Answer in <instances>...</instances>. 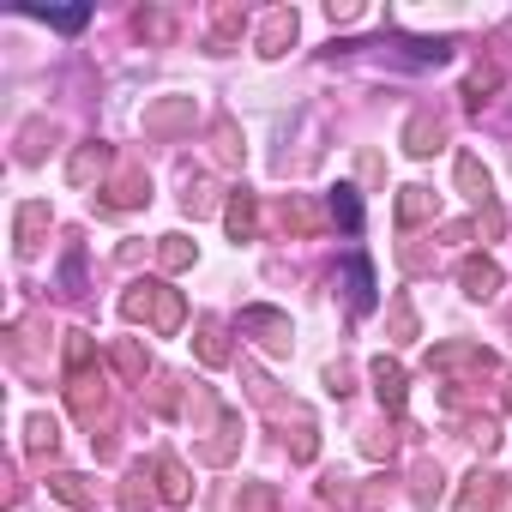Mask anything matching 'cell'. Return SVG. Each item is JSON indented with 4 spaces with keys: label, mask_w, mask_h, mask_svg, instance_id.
Segmentation results:
<instances>
[{
    "label": "cell",
    "mask_w": 512,
    "mask_h": 512,
    "mask_svg": "<svg viewBox=\"0 0 512 512\" xmlns=\"http://www.w3.org/2000/svg\"><path fill=\"white\" fill-rule=\"evenodd\" d=\"M67 404L79 422H97V410H103V374H97L91 332H67Z\"/></svg>",
    "instance_id": "6da1fadb"
},
{
    "label": "cell",
    "mask_w": 512,
    "mask_h": 512,
    "mask_svg": "<svg viewBox=\"0 0 512 512\" xmlns=\"http://www.w3.org/2000/svg\"><path fill=\"white\" fill-rule=\"evenodd\" d=\"M121 314H127V320H151L163 338H169V332H181V320H187V308H181V290H169V284H157V278L133 284V290L121 296Z\"/></svg>",
    "instance_id": "7a4b0ae2"
},
{
    "label": "cell",
    "mask_w": 512,
    "mask_h": 512,
    "mask_svg": "<svg viewBox=\"0 0 512 512\" xmlns=\"http://www.w3.org/2000/svg\"><path fill=\"white\" fill-rule=\"evenodd\" d=\"M458 512H512V482L494 476V470H476L458 488Z\"/></svg>",
    "instance_id": "3957f363"
},
{
    "label": "cell",
    "mask_w": 512,
    "mask_h": 512,
    "mask_svg": "<svg viewBox=\"0 0 512 512\" xmlns=\"http://www.w3.org/2000/svg\"><path fill=\"white\" fill-rule=\"evenodd\" d=\"M241 332H260L266 356H290V314L278 308H241Z\"/></svg>",
    "instance_id": "277c9868"
},
{
    "label": "cell",
    "mask_w": 512,
    "mask_h": 512,
    "mask_svg": "<svg viewBox=\"0 0 512 512\" xmlns=\"http://www.w3.org/2000/svg\"><path fill=\"white\" fill-rule=\"evenodd\" d=\"M368 374H374V392H380V404H386L392 416H404V404H410V386H404V368H398V356H374V362H368Z\"/></svg>",
    "instance_id": "5b68a950"
},
{
    "label": "cell",
    "mask_w": 512,
    "mask_h": 512,
    "mask_svg": "<svg viewBox=\"0 0 512 512\" xmlns=\"http://www.w3.org/2000/svg\"><path fill=\"white\" fill-rule=\"evenodd\" d=\"M446 145V121L440 115H410V127H404V151L410 157H434Z\"/></svg>",
    "instance_id": "8992f818"
},
{
    "label": "cell",
    "mask_w": 512,
    "mask_h": 512,
    "mask_svg": "<svg viewBox=\"0 0 512 512\" xmlns=\"http://www.w3.org/2000/svg\"><path fill=\"white\" fill-rule=\"evenodd\" d=\"M458 284H464V296L488 302V296L500 290V266H494V260H482V253H470V260L458 266Z\"/></svg>",
    "instance_id": "52a82bcc"
},
{
    "label": "cell",
    "mask_w": 512,
    "mask_h": 512,
    "mask_svg": "<svg viewBox=\"0 0 512 512\" xmlns=\"http://www.w3.org/2000/svg\"><path fill=\"white\" fill-rule=\"evenodd\" d=\"M151 476H157V494H163L169 506H181V500L193 494V482H187V470H181V458H175V452H163V458L151 464Z\"/></svg>",
    "instance_id": "ba28073f"
},
{
    "label": "cell",
    "mask_w": 512,
    "mask_h": 512,
    "mask_svg": "<svg viewBox=\"0 0 512 512\" xmlns=\"http://www.w3.org/2000/svg\"><path fill=\"white\" fill-rule=\"evenodd\" d=\"M326 217H332L338 229H350V235L362 229V199H356V187H350V181H338V187L326 193Z\"/></svg>",
    "instance_id": "9c48e42d"
},
{
    "label": "cell",
    "mask_w": 512,
    "mask_h": 512,
    "mask_svg": "<svg viewBox=\"0 0 512 512\" xmlns=\"http://www.w3.org/2000/svg\"><path fill=\"white\" fill-rule=\"evenodd\" d=\"M223 223H229V235H235V241H253V229H260V205H253V193H229Z\"/></svg>",
    "instance_id": "30bf717a"
},
{
    "label": "cell",
    "mask_w": 512,
    "mask_h": 512,
    "mask_svg": "<svg viewBox=\"0 0 512 512\" xmlns=\"http://www.w3.org/2000/svg\"><path fill=\"white\" fill-rule=\"evenodd\" d=\"M103 169H109V151H103V145H79L73 163H67V181H73V187H91Z\"/></svg>",
    "instance_id": "8fae6325"
},
{
    "label": "cell",
    "mask_w": 512,
    "mask_h": 512,
    "mask_svg": "<svg viewBox=\"0 0 512 512\" xmlns=\"http://www.w3.org/2000/svg\"><path fill=\"white\" fill-rule=\"evenodd\" d=\"M151 199V181L145 175H121L109 193H103V211H133V205H145Z\"/></svg>",
    "instance_id": "7c38bea8"
},
{
    "label": "cell",
    "mask_w": 512,
    "mask_h": 512,
    "mask_svg": "<svg viewBox=\"0 0 512 512\" xmlns=\"http://www.w3.org/2000/svg\"><path fill=\"white\" fill-rule=\"evenodd\" d=\"M43 229H49V199H25L19 205V253H37Z\"/></svg>",
    "instance_id": "4fadbf2b"
},
{
    "label": "cell",
    "mask_w": 512,
    "mask_h": 512,
    "mask_svg": "<svg viewBox=\"0 0 512 512\" xmlns=\"http://www.w3.org/2000/svg\"><path fill=\"white\" fill-rule=\"evenodd\" d=\"M290 43H296V13H272L260 31V55H284Z\"/></svg>",
    "instance_id": "5bb4252c"
},
{
    "label": "cell",
    "mask_w": 512,
    "mask_h": 512,
    "mask_svg": "<svg viewBox=\"0 0 512 512\" xmlns=\"http://www.w3.org/2000/svg\"><path fill=\"white\" fill-rule=\"evenodd\" d=\"M193 350H199V362H205V368H223V362H229L223 326H217V320H199V338H193Z\"/></svg>",
    "instance_id": "9a60e30c"
},
{
    "label": "cell",
    "mask_w": 512,
    "mask_h": 512,
    "mask_svg": "<svg viewBox=\"0 0 512 512\" xmlns=\"http://www.w3.org/2000/svg\"><path fill=\"white\" fill-rule=\"evenodd\" d=\"M49 494L55 500H67V506H97V488H85V476H73V470H61V476H49Z\"/></svg>",
    "instance_id": "2e32d148"
},
{
    "label": "cell",
    "mask_w": 512,
    "mask_h": 512,
    "mask_svg": "<svg viewBox=\"0 0 512 512\" xmlns=\"http://www.w3.org/2000/svg\"><path fill=\"white\" fill-rule=\"evenodd\" d=\"M458 187H464V193H470L476 205H494V193H488V169H482V163H476L470 151L458 157Z\"/></svg>",
    "instance_id": "e0dca14e"
},
{
    "label": "cell",
    "mask_w": 512,
    "mask_h": 512,
    "mask_svg": "<svg viewBox=\"0 0 512 512\" xmlns=\"http://www.w3.org/2000/svg\"><path fill=\"white\" fill-rule=\"evenodd\" d=\"M434 211H440V205H434L428 187H404V193H398V223H404V229L422 223V217H434Z\"/></svg>",
    "instance_id": "ac0fdd59"
},
{
    "label": "cell",
    "mask_w": 512,
    "mask_h": 512,
    "mask_svg": "<svg viewBox=\"0 0 512 512\" xmlns=\"http://www.w3.org/2000/svg\"><path fill=\"white\" fill-rule=\"evenodd\" d=\"M284 223H290L296 235H320V223H326V217H320V205H308L302 193H290V205H284Z\"/></svg>",
    "instance_id": "d6986e66"
},
{
    "label": "cell",
    "mask_w": 512,
    "mask_h": 512,
    "mask_svg": "<svg viewBox=\"0 0 512 512\" xmlns=\"http://www.w3.org/2000/svg\"><path fill=\"white\" fill-rule=\"evenodd\" d=\"M157 260H163V272H187L193 266V241L187 235H163L157 241Z\"/></svg>",
    "instance_id": "ffe728a7"
},
{
    "label": "cell",
    "mask_w": 512,
    "mask_h": 512,
    "mask_svg": "<svg viewBox=\"0 0 512 512\" xmlns=\"http://www.w3.org/2000/svg\"><path fill=\"white\" fill-rule=\"evenodd\" d=\"M181 121H193V103L181 97V103H163V109H145V127L151 133H169V127H181Z\"/></svg>",
    "instance_id": "44dd1931"
},
{
    "label": "cell",
    "mask_w": 512,
    "mask_h": 512,
    "mask_svg": "<svg viewBox=\"0 0 512 512\" xmlns=\"http://www.w3.org/2000/svg\"><path fill=\"white\" fill-rule=\"evenodd\" d=\"M350 302H356V314L374 308V272H368V260H350Z\"/></svg>",
    "instance_id": "7402d4cb"
},
{
    "label": "cell",
    "mask_w": 512,
    "mask_h": 512,
    "mask_svg": "<svg viewBox=\"0 0 512 512\" xmlns=\"http://www.w3.org/2000/svg\"><path fill=\"white\" fill-rule=\"evenodd\" d=\"M25 446L43 458V452H55V446H61V428H55L49 416H31V422H25Z\"/></svg>",
    "instance_id": "603a6c76"
},
{
    "label": "cell",
    "mask_w": 512,
    "mask_h": 512,
    "mask_svg": "<svg viewBox=\"0 0 512 512\" xmlns=\"http://www.w3.org/2000/svg\"><path fill=\"white\" fill-rule=\"evenodd\" d=\"M145 506H151V482H145V464H139L121 488V512H145Z\"/></svg>",
    "instance_id": "cb8c5ba5"
},
{
    "label": "cell",
    "mask_w": 512,
    "mask_h": 512,
    "mask_svg": "<svg viewBox=\"0 0 512 512\" xmlns=\"http://www.w3.org/2000/svg\"><path fill=\"white\" fill-rule=\"evenodd\" d=\"M494 85H500V67H476V73H470V85H464V103H470V109H482V97H488Z\"/></svg>",
    "instance_id": "d4e9b609"
},
{
    "label": "cell",
    "mask_w": 512,
    "mask_h": 512,
    "mask_svg": "<svg viewBox=\"0 0 512 512\" xmlns=\"http://www.w3.org/2000/svg\"><path fill=\"white\" fill-rule=\"evenodd\" d=\"M115 368H121V380H145V356H139V344H133V338H121V344H115Z\"/></svg>",
    "instance_id": "484cf974"
},
{
    "label": "cell",
    "mask_w": 512,
    "mask_h": 512,
    "mask_svg": "<svg viewBox=\"0 0 512 512\" xmlns=\"http://www.w3.org/2000/svg\"><path fill=\"white\" fill-rule=\"evenodd\" d=\"M272 506H278V488H272V482H253L235 512H272Z\"/></svg>",
    "instance_id": "4316f807"
},
{
    "label": "cell",
    "mask_w": 512,
    "mask_h": 512,
    "mask_svg": "<svg viewBox=\"0 0 512 512\" xmlns=\"http://www.w3.org/2000/svg\"><path fill=\"white\" fill-rule=\"evenodd\" d=\"M404 49H410V61H434V67H440V61H452V49H446L440 37H434V43H422V37H404Z\"/></svg>",
    "instance_id": "83f0119b"
},
{
    "label": "cell",
    "mask_w": 512,
    "mask_h": 512,
    "mask_svg": "<svg viewBox=\"0 0 512 512\" xmlns=\"http://www.w3.org/2000/svg\"><path fill=\"white\" fill-rule=\"evenodd\" d=\"M181 205H187L193 217H205V211H211V181H187V193H181Z\"/></svg>",
    "instance_id": "f1b7e54d"
},
{
    "label": "cell",
    "mask_w": 512,
    "mask_h": 512,
    "mask_svg": "<svg viewBox=\"0 0 512 512\" xmlns=\"http://www.w3.org/2000/svg\"><path fill=\"white\" fill-rule=\"evenodd\" d=\"M392 326H398V338H416V314H410V296H398V302H392Z\"/></svg>",
    "instance_id": "f546056e"
},
{
    "label": "cell",
    "mask_w": 512,
    "mask_h": 512,
    "mask_svg": "<svg viewBox=\"0 0 512 512\" xmlns=\"http://www.w3.org/2000/svg\"><path fill=\"white\" fill-rule=\"evenodd\" d=\"M434 494H440V470H434V464H422V470H416V500L428 506Z\"/></svg>",
    "instance_id": "4dcf8cb0"
},
{
    "label": "cell",
    "mask_w": 512,
    "mask_h": 512,
    "mask_svg": "<svg viewBox=\"0 0 512 512\" xmlns=\"http://www.w3.org/2000/svg\"><path fill=\"white\" fill-rule=\"evenodd\" d=\"M49 25H55V31H85V25H91V13H85V7H73V13H55Z\"/></svg>",
    "instance_id": "1f68e13d"
},
{
    "label": "cell",
    "mask_w": 512,
    "mask_h": 512,
    "mask_svg": "<svg viewBox=\"0 0 512 512\" xmlns=\"http://www.w3.org/2000/svg\"><path fill=\"white\" fill-rule=\"evenodd\" d=\"M500 229H506V211H500V205H482V235L500 241Z\"/></svg>",
    "instance_id": "d6a6232c"
}]
</instances>
